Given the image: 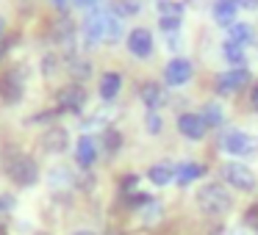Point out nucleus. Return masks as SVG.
Returning <instances> with one entry per match:
<instances>
[{"mask_svg":"<svg viewBox=\"0 0 258 235\" xmlns=\"http://www.w3.org/2000/svg\"><path fill=\"white\" fill-rule=\"evenodd\" d=\"M84 34L89 45H114V42L122 39V25H119V17L114 12H106V9H97L86 17L84 23Z\"/></svg>","mask_w":258,"mask_h":235,"instance_id":"1","label":"nucleus"},{"mask_svg":"<svg viewBox=\"0 0 258 235\" xmlns=\"http://www.w3.org/2000/svg\"><path fill=\"white\" fill-rule=\"evenodd\" d=\"M3 169H6L9 180L17 183L20 188H31V185H36V180H39V166H36V161L31 155H25V152H20V150L6 152Z\"/></svg>","mask_w":258,"mask_h":235,"instance_id":"2","label":"nucleus"},{"mask_svg":"<svg viewBox=\"0 0 258 235\" xmlns=\"http://www.w3.org/2000/svg\"><path fill=\"white\" fill-rule=\"evenodd\" d=\"M197 207H200L206 216H225V213H230V207H233V196L228 194V188L225 185H217V183H206L200 185V191H197Z\"/></svg>","mask_w":258,"mask_h":235,"instance_id":"3","label":"nucleus"},{"mask_svg":"<svg viewBox=\"0 0 258 235\" xmlns=\"http://www.w3.org/2000/svg\"><path fill=\"white\" fill-rule=\"evenodd\" d=\"M219 147L228 152L230 158H250L258 152V139L247 130H228V133L219 139Z\"/></svg>","mask_w":258,"mask_h":235,"instance_id":"4","label":"nucleus"},{"mask_svg":"<svg viewBox=\"0 0 258 235\" xmlns=\"http://www.w3.org/2000/svg\"><path fill=\"white\" fill-rule=\"evenodd\" d=\"M222 180L230 185V188L241 191V194H252V191L258 188V177L247 163H236V161L225 163L222 166Z\"/></svg>","mask_w":258,"mask_h":235,"instance_id":"5","label":"nucleus"},{"mask_svg":"<svg viewBox=\"0 0 258 235\" xmlns=\"http://www.w3.org/2000/svg\"><path fill=\"white\" fill-rule=\"evenodd\" d=\"M25 97V72L20 67L0 75V100L6 105H17Z\"/></svg>","mask_w":258,"mask_h":235,"instance_id":"6","label":"nucleus"},{"mask_svg":"<svg viewBox=\"0 0 258 235\" xmlns=\"http://www.w3.org/2000/svg\"><path fill=\"white\" fill-rule=\"evenodd\" d=\"M56 105L58 111H70V113H81L86 105V89L81 83H67L58 89L56 94Z\"/></svg>","mask_w":258,"mask_h":235,"instance_id":"7","label":"nucleus"},{"mask_svg":"<svg viewBox=\"0 0 258 235\" xmlns=\"http://www.w3.org/2000/svg\"><path fill=\"white\" fill-rule=\"evenodd\" d=\"M250 78L252 75L247 67H230L228 72H222L217 78V91L219 94H239L241 89H247Z\"/></svg>","mask_w":258,"mask_h":235,"instance_id":"8","label":"nucleus"},{"mask_svg":"<svg viewBox=\"0 0 258 235\" xmlns=\"http://www.w3.org/2000/svg\"><path fill=\"white\" fill-rule=\"evenodd\" d=\"M180 23H183V6L178 0H158V25L164 34H178Z\"/></svg>","mask_w":258,"mask_h":235,"instance_id":"9","label":"nucleus"},{"mask_svg":"<svg viewBox=\"0 0 258 235\" xmlns=\"http://www.w3.org/2000/svg\"><path fill=\"white\" fill-rule=\"evenodd\" d=\"M195 75V67H191L189 58H172V61L164 67V83L167 86H186Z\"/></svg>","mask_w":258,"mask_h":235,"instance_id":"10","label":"nucleus"},{"mask_svg":"<svg viewBox=\"0 0 258 235\" xmlns=\"http://www.w3.org/2000/svg\"><path fill=\"white\" fill-rule=\"evenodd\" d=\"M178 133L189 141H200L208 133V125L200 113H180L178 116Z\"/></svg>","mask_w":258,"mask_h":235,"instance_id":"11","label":"nucleus"},{"mask_svg":"<svg viewBox=\"0 0 258 235\" xmlns=\"http://www.w3.org/2000/svg\"><path fill=\"white\" fill-rule=\"evenodd\" d=\"M128 50L134 58H150L153 56V34L147 28H134L128 34Z\"/></svg>","mask_w":258,"mask_h":235,"instance_id":"12","label":"nucleus"},{"mask_svg":"<svg viewBox=\"0 0 258 235\" xmlns=\"http://www.w3.org/2000/svg\"><path fill=\"white\" fill-rule=\"evenodd\" d=\"M70 147V133L64 128H47L45 136H42V150L45 152H53V155H61L64 150Z\"/></svg>","mask_w":258,"mask_h":235,"instance_id":"13","label":"nucleus"},{"mask_svg":"<svg viewBox=\"0 0 258 235\" xmlns=\"http://www.w3.org/2000/svg\"><path fill=\"white\" fill-rule=\"evenodd\" d=\"M139 97H142V102L147 105V111H158V108L164 105V100H167V91H164L161 83H153V80H147V83H142Z\"/></svg>","mask_w":258,"mask_h":235,"instance_id":"14","label":"nucleus"},{"mask_svg":"<svg viewBox=\"0 0 258 235\" xmlns=\"http://www.w3.org/2000/svg\"><path fill=\"white\" fill-rule=\"evenodd\" d=\"M75 161H78L81 169L95 166V161H97V144H95V139H92V136H81V139H78V144H75Z\"/></svg>","mask_w":258,"mask_h":235,"instance_id":"15","label":"nucleus"},{"mask_svg":"<svg viewBox=\"0 0 258 235\" xmlns=\"http://www.w3.org/2000/svg\"><path fill=\"white\" fill-rule=\"evenodd\" d=\"M236 12H239V0H214L211 14L217 25H233L236 23Z\"/></svg>","mask_w":258,"mask_h":235,"instance_id":"16","label":"nucleus"},{"mask_svg":"<svg viewBox=\"0 0 258 235\" xmlns=\"http://www.w3.org/2000/svg\"><path fill=\"white\" fill-rule=\"evenodd\" d=\"M119 89H122V75H119V72H103L100 86H97V91H100L103 100L111 102L114 97L119 94Z\"/></svg>","mask_w":258,"mask_h":235,"instance_id":"17","label":"nucleus"},{"mask_svg":"<svg viewBox=\"0 0 258 235\" xmlns=\"http://www.w3.org/2000/svg\"><path fill=\"white\" fill-rule=\"evenodd\" d=\"M147 180L153 185H158V188H164V185H169L175 180V169L169 163H156V166L147 169Z\"/></svg>","mask_w":258,"mask_h":235,"instance_id":"18","label":"nucleus"},{"mask_svg":"<svg viewBox=\"0 0 258 235\" xmlns=\"http://www.w3.org/2000/svg\"><path fill=\"white\" fill-rule=\"evenodd\" d=\"M203 172H206V169L200 166V163H180L178 169H175V183L178 185H191L195 183L197 177H203Z\"/></svg>","mask_w":258,"mask_h":235,"instance_id":"19","label":"nucleus"},{"mask_svg":"<svg viewBox=\"0 0 258 235\" xmlns=\"http://www.w3.org/2000/svg\"><path fill=\"white\" fill-rule=\"evenodd\" d=\"M222 56H225V61L230 64V67H244V47L241 45H236V42H225L222 45Z\"/></svg>","mask_w":258,"mask_h":235,"instance_id":"20","label":"nucleus"},{"mask_svg":"<svg viewBox=\"0 0 258 235\" xmlns=\"http://www.w3.org/2000/svg\"><path fill=\"white\" fill-rule=\"evenodd\" d=\"M47 185H50L53 191L70 188V185H73V174H70V169H64V166L50 169V174H47Z\"/></svg>","mask_w":258,"mask_h":235,"instance_id":"21","label":"nucleus"},{"mask_svg":"<svg viewBox=\"0 0 258 235\" xmlns=\"http://www.w3.org/2000/svg\"><path fill=\"white\" fill-rule=\"evenodd\" d=\"M228 31H230V42H236L241 47L252 42V25H247V23H233Z\"/></svg>","mask_w":258,"mask_h":235,"instance_id":"22","label":"nucleus"},{"mask_svg":"<svg viewBox=\"0 0 258 235\" xmlns=\"http://www.w3.org/2000/svg\"><path fill=\"white\" fill-rule=\"evenodd\" d=\"M200 116L206 119L208 128H219V125L225 122V111H222V105H219V102H208V105L203 108Z\"/></svg>","mask_w":258,"mask_h":235,"instance_id":"23","label":"nucleus"},{"mask_svg":"<svg viewBox=\"0 0 258 235\" xmlns=\"http://www.w3.org/2000/svg\"><path fill=\"white\" fill-rule=\"evenodd\" d=\"M111 9H114L117 17H136L139 9H142V0H117Z\"/></svg>","mask_w":258,"mask_h":235,"instance_id":"24","label":"nucleus"},{"mask_svg":"<svg viewBox=\"0 0 258 235\" xmlns=\"http://www.w3.org/2000/svg\"><path fill=\"white\" fill-rule=\"evenodd\" d=\"M70 75H73L75 80H86L89 78V72H92V67H89V61H78V58H70Z\"/></svg>","mask_w":258,"mask_h":235,"instance_id":"25","label":"nucleus"},{"mask_svg":"<svg viewBox=\"0 0 258 235\" xmlns=\"http://www.w3.org/2000/svg\"><path fill=\"white\" fill-rule=\"evenodd\" d=\"M139 213H142V221L153 224V221H158V216H161V207H158V202L150 199L145 207H139Z\"/></svg>","mask_w":258,"mask_h":235,"instance_id":"26","label":"nucleus"},{"mask_svg":"<svg viewBox=\"0 0 258 235\" xmlns=\"http://www.w3.org/2000/svg\"><path fill=\"white\" fill-rule=\"evenodd\" d=\"M145 128H147V133H150V136L161 133V116H158L156 111H147V116H145Z\"/></svg>","mask_w":258,"mask_h":235,"instance_id":"27","label":"nucleus"},{"mask_svg":"<svg viewBox=\"0 0 258 235\" xmlns=\"http://www.w3.org/2000/svg\"><path fill=\"white\" fill-rule=\"evenodd\" d=\"M14 207H17V202H14V196H12V194H0V218L12 216Z\"/></svg>","mask_w":258,"mask_h":235,"instance_id":"28","label":"nucleus"},{"mask_svg":"<svg viewBox=\"0 0 258 235\" xmlns=\"http://www.w3.org/2000/svg\"><path fill=\"white\" fill-rule=\"evenodd\" d=\"M103 139H106L108 152H114V150L119 147V133H117V130H106V136H103Z\"/></svg>","mask_w":258,"mask_h":235,"instance_id":"29","label":"nucleus"},{"mask_svg":"<svg viewBox=\"0 0 258 235\" xmlns=\"http://www.w3.org/2000/svg\"><path fill=\"white\" fill-rule=\"evenodd\" d=\"M241 9H258V0H239Z\"/></svg>","mask_w":258,"mask_h":235,"instance_id":"30","label":"nucleus"},{"mask_svg":"<svg viewBox=\"0 0 258 235\" xmlns=\"http://www.w3.org/2000/svg\"><path fill=\"white\" fill-rule=\"evenodd\" d=\"M230 235H252V229H247V227H236V229H230Z\"/></svg>","mask_w":258,"mask_h":235,"instance_id":"31","label":"nucleus"},{"mask_svg":"<svg viewBox=\"0 0 258 235\" xmlns=\"http://www.w3.org/2000/svg\"><path fill=\"white\" fill-rule=\"evenodd\" d=\"M250 102H252V108H255V111H258V86H255V89H252V97H250Z\"/></svg>","mask_w":258,"mask_h":235,"instance_id":"32","label":"nucleus"},{"mask_svg":"<svg viewBox=\"0 0 258 235\" xmlns=\"http://www.w3.org/2000/svg\"><path fill=\"white\" fill-rule=\"evenodd\" d=\"M75 6H81V9H86V6H92V3H95V0H73Z\"/></svg>","mask_w":258,"mask_h":235,"instance_id":"33","label":"nucleus"},{"mask_svg":"<svg viewBox=\"0 0 258 235\" xmlns=\"http://www.w3.org/2000/svg\"><path fill=\"white\" fill-rule=\"evenodd\" d=\"M6 47H9V42H6V39H0V58H3V53H6Z\"/></svg>","mask_w":258,"mask_h":235,"instance_id":"34","label":"nucleus"},{"mask_svg":"<svg viewBox=\"0 0 258 235\" xmlns=\"http://www.w3.org/2000/svg\"><path fill=\"white\" fill-rule=\"evenodd\" d=\"M3 31H6V20L0 17V39H3Z\"/></svg>","mask_w":258,"mask_h":235,"instance_id":"35","label":"nucleus"},{"mask_svg":"<svg viewBox=\"0 0 258 235\" xmlns=\"http://www.w3.org/2000/svg\"><path fill=\"white\" fill-rule=\"evenodd\" d=\"M53 3H56V6L61 9V12H64V6H67V0H53Z\"/></svg>","mask_w":258,"mask_h":235,"instance_id":"36","label":"nucleus"},{"mask_svg":"<svg viewBox=\"0 0 258 235\" xmlns=\"http://www.w3.org/2000/svg\"><path fill=\"white\" fill-rule=\"evenodd\" d=\"M73 235H95V232H89V229H78V232H73Z\"/></svg>","mask_w":258,"mask_h":235,"instance_id":"37","label":"nucleus"},{"mask_svg":"<svg viewBox=\"0 0 258 235\" xmlns=\"http://www.w3.org/2000/svg\"><path fill=\"white\" fill-rule=\"evenodd\" d=\"M108 235H122V232H117V229H111V232H108Z\"/></svg>","mask_w":258,"mask_h":235,"instance_id":"38","label":"nucleus"},{"mask_svg":"<svg viewBox=\"0 0 258 235\" xmlns=\"http://www.w3.org/2000/svg\"><path fill=\"white\" fill-rule=\"evenodd\" d=\"M34 235H50V232H34Z\"/></svg>","mask_w":258,"mask_h":235,"instance_id":"39","label":"nucleus"}]
</instances>
